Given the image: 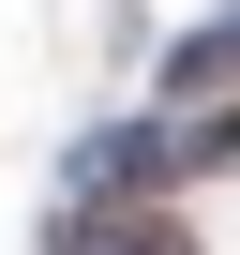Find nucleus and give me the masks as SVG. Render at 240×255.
<instances>
[{"instance_id": "1", "label": "nucleus", "mask_w": 240, "mask_h": 255, "mask_svg": "<svg viewBox=\"0 0 240 255\" xmlns=\"http://www.w3.org/2000/svg\"><path fill=\"white\" fill-rule=\"evenodd\" d=\"M60 255H195V225L150 210V195H90V210L60 225Z\"/></svg>"}, {"instance_id": "2", "label": "nucleus", "mask_w": 240, "mask_h": 255, "mask_svg": "<svg viewBox=\"0 0 240 255\" xmlns=\"http://www.w3.org/2000/svg\"><path fill=\"white\" fill-rule=\"evenodd\" d=\"M195 150H210V165H240V120H210V135H180V165H195Z\"/></svg>"}]
</instances>
